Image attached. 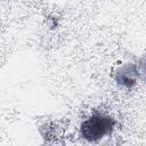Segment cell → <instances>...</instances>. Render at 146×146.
Returning <instances> with one entry per match:
<instances>
[{
  "mask_svg": "<svg viewBox=\"0 0 146 146\" xmlns=\"http://www.w3.org/2000/svg\"><path fill=\"white\" fill-rule=\"evenodd\" d=\"M115 125V121L103 113H96L81 123V137L88 141H97L110 135Z\"/></svg>",
  "mask_w": 146,
  "mask_h": 146,
  "instance_id": "cell-1",
  "label": "cell"
},
{
  "mask_svg": "<svg viewBox=\"0 0 146 146\" xmlns=\"http://www.w3.org/2000/svg\"><path fill=\"white\" fill-rule=\"evenodd\" d=\"M139 75L138 67L135 64H128L119 68L115 73V80L119 84L124 86L127 88H131L136 84L137 78Z\"/></svg>",
  "mask_w": 146,
  "mask_h": 146,
  "instance_id": "cell-2",
  "label": "cell"
}]
</instances>
